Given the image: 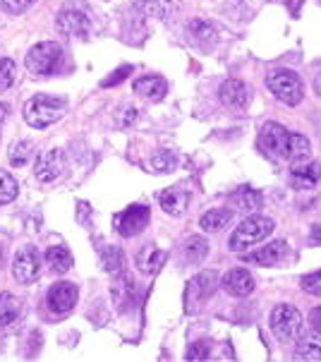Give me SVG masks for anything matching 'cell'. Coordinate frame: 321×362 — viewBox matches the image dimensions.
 <instances>
[{"mask_svg": "<svg viewBox=\"0 0 321 362\" xmlns=\"http://www.w3.org/2000/svg\"><path fill=\"white\" fill-rule=\"evenodd\" d=\"M259 144L271 156L288 158L290 163H305L312 154V144L305 134L288 132L279 122H267L259 132Z\"/></svg>", "mask_w": 321, "mask_h": 362, "instance_id": "1", "label": "cell"}, {"mask_svg": "<svg viewBox=\"0 0 321 362\" xmlns=\"http://www.w3.org/2000/svg\"><path fill=\"white\" fill-rule=\"evenodd\" d=\"M67 110V101L60 96H48V94H36L27 101L24 106V122L29 127L43 130V127H51L53 122H58L63 118V113Z\"/></svg>", "mask_w": 321, "mask_h": 362, "instance_id": "2", "label": "cell"}, {"mask_svg": "<svg viewBox=\"0 0 321 362\" xmlns=\"http://www.w3.org/2000/svg\"><path fill=\"white\" fill-rule=\"evenodd\" d=\"M271 230H274V221L257 214V216H250V218H245L243 223H238V228L233 230L228 245H230L233 252H243V250H250V247H255L257 243L267 240L271 235Z\"/></svg>", "mask_w": 321, "mask_h": 362, "instance_id": "3", "label": "cell"}, {"mask_svg": "<svg viewBox=\"0 0 321 362\" xmlns=\"http://www.w3.org/2000/svg\"><path fill=\"white\" fill-rule=\"evenodd\" d=\"M267 87L271 94L276 96L281 103L286 106H298L305 96V84L298 72L286 70V67H279V70H271L267 75Z\"/></svg>", "mask_w": 321, "mask_h": 362, "instance_id": "4", "label": "cell"}, {"mask_svg": "<svg viewBox=\"0 0 321 362\" xmlns=\"http://www.w3.org/2000/svg\"><path fill=\"white\" fill-rule=\"evenodd\" d=\"M60 55H63V48L55 41H41V44H34L29 48L24 63H27V70L34 77H46L55 72V67L60 63Z\"/></svg>", "mask_w": 321, "mask_h": 362, "instance_id": "5", "label": "cell"}, {"mask_svg": "<svg viewBox=\"0 0 321 362\" xmlns=\"http://www.w3.org/2000/svg\"><path fill=\"white\" fill-rule=\"evenodd\" d=\"M271 329L281 341H295L302 331V315L288 303L276 305L271 312Z\"/></svg>", "mask_w": 321, "mask_h": 362, "instance_id": "6", "label": "cell"}, {"mask_svg": "<svg viewBox=\"0 0 321 362\" xmlns=\"http://www.w3.org/2000/svg\"><path fill=\"white\" fill-rule=\"evenodd\" d=\"M12 274L20 284H34L41 274V257L36 252L34 245H24L17 250L15 262H12Z\"/></svg>", "mask_w": 321, "mask_h": 362, "instance_id": "7", "label": "cell"}, {"mask_svg": "<svg viewBox=\"0 0 321 362\" xmlns=\"http://www.w3.org/2000/svg\"><path fill=\"white\" fill-rule=\"evenodd\" d=\"M149 223V206L146 204H129L125 211L115 216V228L122 238H132L146 228Z\"/></svg>", "mask_w": 321, "mask_h": 362, "instance_id": "8", "label": "cell"}, {"mask_svg": "<svg viewBox=\"0 0 321 362\" xmlns=\"http://www.w3.org/2000/svg\"><path fill=\"white\" fill-rule=\"evenodd\" d=\"M55 29H58L63 36L79 39V36L89 34V17L77 8H65L58 12V17H55Z\"/></svg>", "mask_w": 321, "mask_h": 362, "instance_id": "9", "label": "cell"}, {"mask_svg": "<svg viewBox=\"0 0 321 362\" xmlns=\"http://www.w3.org/2000/svg\"><path fill=\"white\" fill-rule=\"evenodd\" d=\"M65 170V154L60 149H51V151H43L36 161V180L48 185V182H55Z\"/></svg>", "mask_w": 321, "mask_h": 362, "instance_id": "10", "label": "cell"}, {"mask_svg": "<svg viewBox=\"0 0 321 362\" xmlns=\"http://www.w3.org/2000/svg\"><path fill=\"white\" fill-rule=\"evenodd\" d=\"M218 96H221V101L233 110H245L252 103V89L247 87L243 79H226V82L221 84Z\"/></svg>", "mask_w": 321, "mask_h": 362, "instance_id": "11", "label": "cell"}, {"mask_svg": "<svg viewBox=\"0 0 321 362\" xmlns=\"http://www.w3.org/2000/svg\"><path fill=\"white\" fill-rule=\"evenodd\" d=\"M77 298H79V291L75 284H70V281H58V284H53L51 291H48V308L53 312H58V315H63V312H70L75 308Z\"/></svg>", "mask_w": 321, "mask_h": 362, "instance_id": "12", "label": "cell"}, {"mask_svg": "<svg viewBox=\"0 0 321 362\" xmlns=\"http://www.w3.org/2000/svg\"><path fill=\"white\" fill-rule=\"evenodd\" d=\"M221 286H223V291L228 296L247 298V296H252V291H255V279H252V274L247 272V269L238 267V269H230L228 274H223Z\"/></svg>", "mask_w": 321, "mask_h": 362, "instance_id": "13", "label": "cell"}, {"mask_svg": "<svg viewBox=\"0 0 321 362\" xmlns=\"http://www.w3.org/2000/svg\"><path fill=\"white\" fill-rule=\"evenodd\" d=\"M165 262V252L163 250H158L156 245H146V247H141L137 257H134V264H137V269L141 274L146 276H153L158 272L160 267H163Z\"/></svg>", "mask_w": 321, "mask_h": 362, "instance_id": "14", "label": "cell"}, {"mask_svg": "<svg viewBox=\"0 0 321 362\" xmlns=\"http://www.w3.org/2000/svg\"><path fill=\"white\" fill-rule=\"evenodd\" d=\"M165 91H168V84L158 75H146L134 82V94L144 96L146 101H160L165 96Z\"/></svg>", "mask_w": 321, "mask_h": 362, "instance_id": "15", "label": "cell"}, {"mask_svg": "<svg viewBox=\"0 0 321 362\" xmlns=\"http://www.w3.org/2000/svg\"><path fill=\"white\" fill-rule=\"evenodd\" d=\"M187 202H189L187 192L180 187H168V189H163V192H158V204L165 214H170V216H180V214H185Z\"/></svg>", "mask_w": 321, "mask_h": 362, "instance_id": "16", "label": "cell"}, {"mask_svg": "<svg viewBox=\"0 0 321 362\" xmlns=\"http://www.w3.org/2000/svg\"><path fill=\"white\" fill-rule=\"evenodd\" d=\"M321 177V165L317 161L295 163L293 168V185L302 189H312Z\"/></svg>", "mask_w": 321, "mask_h": 362, "instance_id": "17", "label": "cell"}, {"mask_svg": "<svg viewBox=\"0 0 321 362\" xmlns=\"http://www.w3.org/2000/svg\"><path fill=\"white\" fill-rule=\"evenodd\" d=\"M134 8L151 20H165L175 10V0H134Z\"/></svg>", "mask_w": 321, "mask_h": 362, "instance_id": "18", "label": "cell"}, {"mask_svg": "<svg viewBox=\"0 0 321 362\" xmlns=\"http://www.w3.org/2000/svg\"><path fill=\"white\" fill-rule=\"evenodd\" d=\"M286 247L288 245L279 240V243H271L267 247L257 250V252L247 255V262H255V264H262V267H274V264H279L283 259V255H286Z\"/></svg>", "mask_w": 321, "mask_h": 362, "instance_id": "19", "label": "cell"}, {"mask_svg": "<svg viewBox=\"0 0 321 362\" xmlns=\"http://www.w3.org/2000/svg\"><path fill=\"white\" fill-rule=\"evenodd\" d=\"M295 355L300 360H321V331L314 329L302 336L298 348H295Z\"/></svg>", "mask_w": 321, "mask_h": 362, "instance_id": "20", "label": "cell"}, {"mask_svg": "<svg viewBox=\"0 0 321 362\" xmlns=\"http://www.w3.org/2000/svg\"><path fill=\"white\" fill-rule=\"evenodd\" d=\"M46 267L51 269L53 274H65L72 269V255L65 245H55V247H48L46 252Z\"/></svg>", "mask_w": 321, "mask_h": 362, "instance_id": "21", "label": "cell"}, {"mask_svg": "<svg viewBox=\"0 0 321 362\" xmlns=\"http://www.w3.org/2000/svg\"><path fill=\"white\" fill-rule=\"evenodd\" d=\"M230 221H233V211H228V209H211V211H206L199 218V226L202 230L216 233V230H223Z\"/></svg>", "mask_w": 321, "mask_h": 362, "instance_id": "22", "label": "cell"}, {"mask_svg": "<svg viewBox=\"0 0 321 362\" xmlns=\"http://www.w3.org/2000/svg\"><path fill=\"white\" fill-rule=\"evenodd\" d=\"M22 312V303L12 293H0V327H8Z\"/></svg>", "mask_w": 321, "mask_h": 362, "instance_id": "23", "label": "cell"}, {"mask_svg": "<svg viewBox=\"0 0 321 362\" xmlns=\"http://www.w3.org/2000/svg\"><path fill=\"white\" fill-rule=\"evenodd\" d=\"M233 202L238 204V209L243 211H257L262 206V194L255 192L252 187H240L235 194H233Z\"/></svg>", "mask_w": 321, "mask_h": 362, "instance_id": "24", "label": "cell"}, {"mask_svg": "<svg viewBox=\"0 0 321 362\" xmlns=\"http://www.w3.org/2000/svg\"><path fill=\"white\" fill-rule=\"evenodd\" d=\"M209 255V243L204 238H192L187 245H185V262L187 264H199L204 257Z\"/></svg>", "mask_w": 321, "mask_h": 362, "instance_id": "25", "label": "cell"}, {"mask_svg": "<svg viewBox=\"0 0 321 362\" xmlns=\"http://www.w3.org/2000/svg\"><path fill=\"white\" fill-rule=\"evenodd\" d=\"M17 192H20L17 180L8 173V170L0 168V204H8V202H12L17 197Z\"/></svg>", "mask_w": 321, "mask_h": 362, "instance_id": "26", "label": "cell"}, {"mask_svg": "<svg viewBox=\"0 0 321 362\" xmlns=\"http://www.w3.org/2000/svg\"><path fill=\"white\" fill-rule=\"evenodd\" d=\"M103 267L108 274H120V269H125V255L118 247H106L103 250Z\"/></svg>", "mask_w": 321, "mask_h": 362, "instance_id": "27", "label": "cell"}, {"mask_svg": "<svg viewBox=\"0 0 321 362\" xmlns=\"http://www.w3.org/2000/svg\"><path fill=\"white\" fill-rule=\"evenodd\" d=\"M189 34H192L197 41H206L209 46L216 44L214 27L209 22H204V20H192V22H189Z\"/></svg>", "mask_w": 321, "mask_h": 362, "instance_id": "28", "label": "cell"}, {"mask_svg": "<svg viewBox=\"0 0 321 362\" xmlns=\"http://www.w3.org/2000/svg\"><path fill=\"white\" fill-rule=\"evenodd\" d=\"M17 77V65L10 58H0V91L10 89Z\"/></svg>", "mask_w": 321, "mask_h": 362, "instance_id": "29", "label": "cell"}, {"mask_svg": "<svg viewBox=\"0 0 321 362\" xmlns=\"http://www.w3.org/2000/svg\"><path fill=\"white\" fill-rule=\"evenodd\" d=\"M32 151H34V144H32V142H17V144L10 149V163L20 168V165H24V163L29 161Z\"/></svg>", "mask_w": 321, "mask_h": 362, "instance_id": "30", "label": "cell"}, {"mask_svg": "<svg viewBox=\"0 0 321 362\" xmlns=\"http://www.w3.org/2000/svg\"><path fill=\"white\" fill-rule=\"evenodd\" d=\"M300 286L305 293H310V296H317L321 298V272H314V274H307L300 279Z\"/></svg>", "mask_w": 321, "mask_h": 362, "instance_id": "31", "label": "cell"}, {"mask_svg": "<svg viewBox=\"0 0 321 362\" xmlns=\"http://www.w3.org/2000/svg\"><path fill=\"white\" fill-rule=\"evenodd\" d=\"M36 0H0V10L8 12V15H20V12L29 10Z\"/></svg>", "mask_w": 321, "mask_h": 362, "instance_id": "32", "label": "cell"}, {"mask_svg": "<svg viewBox=\"0 0 321 362\" xmlns=\"http://www.w3.org/2000/svg\"><path fill=\"white\" fill-rule=\"evenodd\" d=\"M151 165H153V170H158V173H165V170H170L173 165H175V158H173L170 154H156L153 156V161H151Z\"/></svg>", "mask_w": 321, "mask_h": 362, "instance_id": "33", "label": "cell"}, {"mask_svg": "<svg viewBox=\"0 0 321 362\" xmlns=\"http://www.w3.org/2000/svg\"><path fill=\"white\" fill-rule=\"evenodd\" d=\"M199 358H202V360H204V358H209V353H206V351H204V348H199V346H194V348H192V351H189V353H187V360H199Z\"/></svg>", "mask_w": 321, "mask_h": 362, "instance_id": "34", "label": "cell"}, {"mask_svg": "<svg viewBox=\"0 0 321 362\" xmlns=\"http://www.w3.org/2000/svg\"><path fill=\"white\" fill-rule=\"evenodd\" d=\"M134 120H137V110H134V108H127V110H125V118H120V125L125 127V125H129V122H134Z\"/></svg>", "mask_w": 321, "mask_h": 362, "instance_id": "35", "label": "cell"}, {"mask_svg": "<svg viewBox=\"0 0 321 362\" xmlns=\"http://www.w3.org/2000/svg\"><path fill=\"white\" fill-rule=\"evenodd\" d=\"M312 324L321 331V308H317V310L312 312Z\"/></svg>", "mask_w": 321, "mask_h": 362, "instance_id": "36", "label": "cell"}, {"mask_svg": "<svg viewBox=\"0 0 321 362\" xmlns=\"http://www.w3.org/2000/svg\"><path fill=\"white\" fill-rule=\"evenodd\" d=\"M312 243H321V226H317V228H312Z\"/></svg>", "mask_w": 321, "mask_h": 362, "instance_id": "37", "label": "cell"}, {"mask_svg": "<svg viewBox=\"0 0 321 362\" xmlns=\"http://www.w3.org/2000/svg\"><path fill=\"white\" fill-rule=\"evenodd\" d=\"M8 113H10V108L5 106V103H0V122L5 120V115H8Z\"/></svg>", "mask_w": 321, "mask_h": 362, "instance_id": "38", "label": "cell"}, {"mask_svg": "<svg viewBox=\"0 0 321 362\" xmlns=\"http://www.w3.org/2000/svg\"><path fill=\"white\" fill-rule=\"evenodd\" d=\"M317 87H319V91H321V72H319V77H317Z\"/></svg>", "mask_w": 321, "mask_h": 362, "instance_id": "39", "label": "cell"}]
</instances>
